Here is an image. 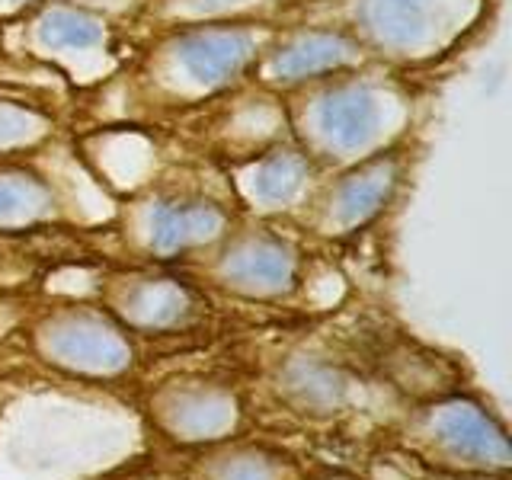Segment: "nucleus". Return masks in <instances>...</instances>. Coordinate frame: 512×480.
<instances>
[{"label":"nucleus","mask_w":512,"mask_h":480,"mask_svg":"<svg viewBox=\"0 0 512 480\" xmlns=\"http://www.w3.org/2000/svg\"><path fill=\"white\" fill-rule=\"evenodd\" d=\"M247 55V42L231 32H199L183 42V58L189 71L202 80H218L237 71V64Z\"/></svg>","instance_id":"f257e3e1"},{"label":"nucleus","mask_w":512,"mask_h":480,"mask_svg":"<svg viewBox=\"0 0 512 480\" xmlns=\"http://www.w3.org/2000/svg\"><path fill=\"white\" fill-rule=\"evenodd\" d=\"M340 55H343L340 42L324 39V36H311V39H304L298 48H292V52L285 55V61H279V71H285V74H311V71L327 68V64H333Z\"/></svg>","instance_id":"7ed1b4c3"},{"label":"nucleus","mask_w":512,"mask_h":480,"mask_svg":"<svg viewBox=\"0 0 512 480\" xmlns=\"http://www.w3.org/2000/svg\"><path fill=\"white\" fill-rule=\"evenodd\" d=\"M52 26V36L58 42H68V45H90L100 39V26H93L84 16H74V13H58L55 20H48Z\"/></svg>","instance_id":"20e7f679"},{"label":"nucleus","mask_w":512,"mask_h":480,"mask_svg":"<svg viewBox=\"0 0 512 480\" xmlns=\"http://www.w3.org/2000/svg\"><path fill=\"white\" fill-rule=\"evenodd\" d=\"M320 125L330 138H336L340 144H359L362 138L372 135L375 125V103L365 90H343L330 96L324 103V112H320Z\"/></svg>","instance_id":"f03ea898"}]
</instances>
